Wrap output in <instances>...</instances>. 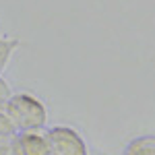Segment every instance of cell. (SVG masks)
Here are the masks:
<instances>
[{"label":"cell","instance_id":"1","mask_svg":"<svg viewBox=\"0 0 155 155\" xmlns=\"http://www.w3.org/2000/svg\"><path fill=\"white\" fill-rule=\"evenodd\" d=\"M11 107H12L11 112L12 118L23 128H37L46 122V107L29 95L15 97L11 101Z\"/></svg>","mask_w":155,"mask_h":155},{"label":"cell","instance_id":"2","mask_svg":"<svg viewBox=\"0 0 155 155\" xmlns=\"http://www.w3.org/2000/svg\"><path fill=\"white\" fill-rule=\"evenodd\" d=\"M126 155H155V137H143L132 141Z\"/></svg>","mask_w":155,"mask_h":155},{"label":"cell","instance_id":"3","mask_svg":"<svg viewBox=\"0 0 155 155\" xmlns=\"http://www.w3.org/2000/svg\"><path fill=\"white\" fill-rule=\"evenodd\" d=\"M21 46V41L19 39H0V72L6 68V64H8V60H11L12 52Z\"/></svg>","mask_w":155,"mask_h":155},{"label":"cell","instance_id":"4","mask_svg":"<svg viewBox=\"0 0 155 155\" xmlns=\"http://www.w3.org/2000/svg\"><path fill=\"white\" fill-rule=\"evenodd\" d=\"M8 95H11V89H8V85L4 83V81H0V99H6Z\"/></svg>","mask_w":155,"mask_h":155}]
</instances>
